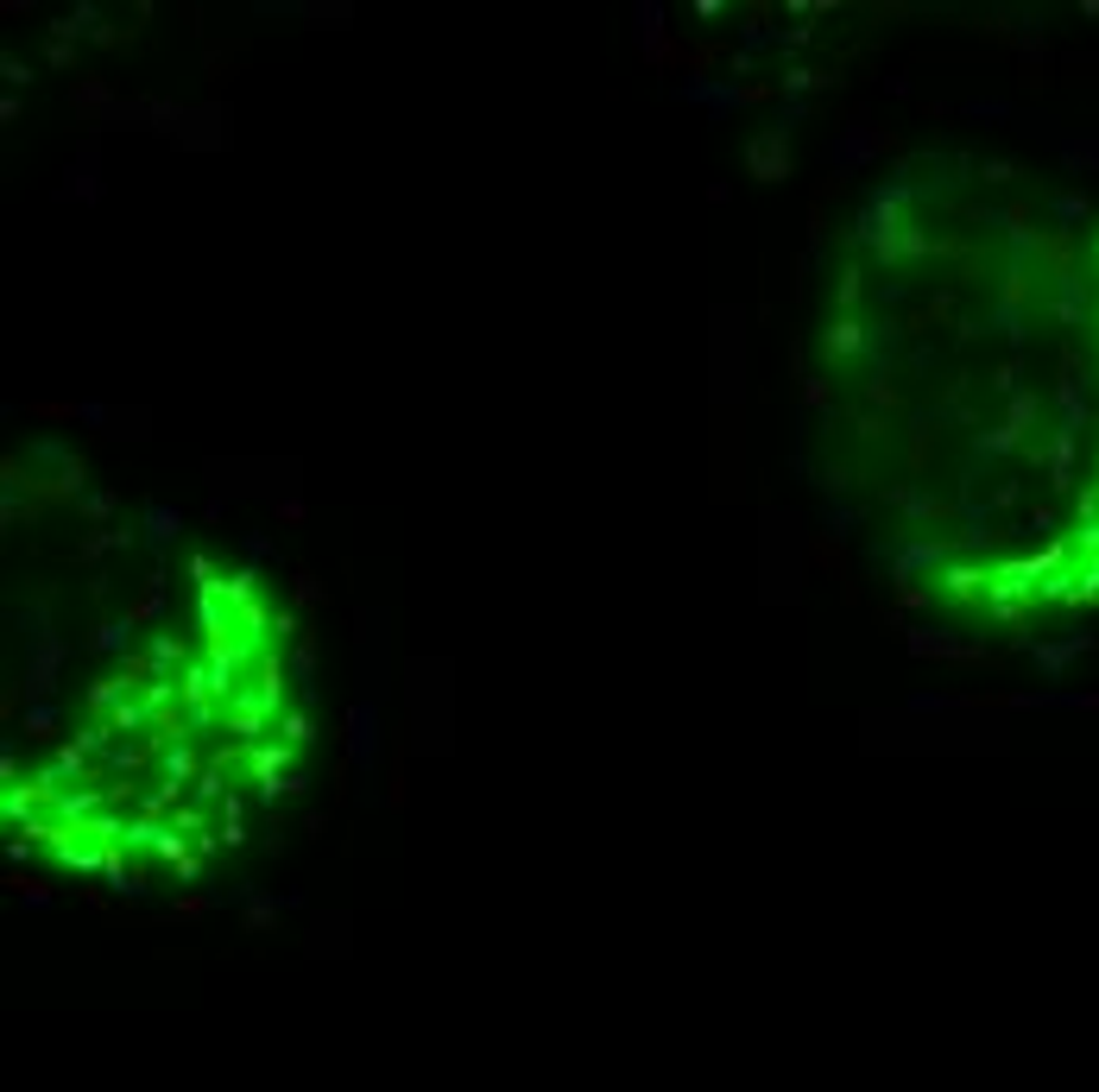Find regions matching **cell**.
I'll return each mask as SVG.
<instances>
[{
    "label": "cell",
    "mask_w": 1099,
    "mask_h": 1092,
    "mask_svg": "<svg viewBox=\"0 0 1099 1092\" xmlns=\"http://www.w3.org/2000/svg\"><path fill=\"white\" fill-rule=\"evenodd\" d=\"M809 480L897 594L980 632L1099 607V209L916 158L809 335Z\"/></svg>",
    "instance_id": "obj_1"
},
{
    "label": "cell",
    "mask_w": 1099,
    "mask_h": 1092,
    "mask_svg": "<svg viewBox=\"0 0 1099 1092\" xmlns=\"http://www.w3.org/2000/svg\"><path fill=\"white\" fill-rule=\"evenodd\" d=\"M310 745L279 600L190 556L178 600L76 689L70 714L7 752V840L102 884L190 877L292 790Z\"/></svg>",
    "instance_id": "obj_2"
}]
</instances>
